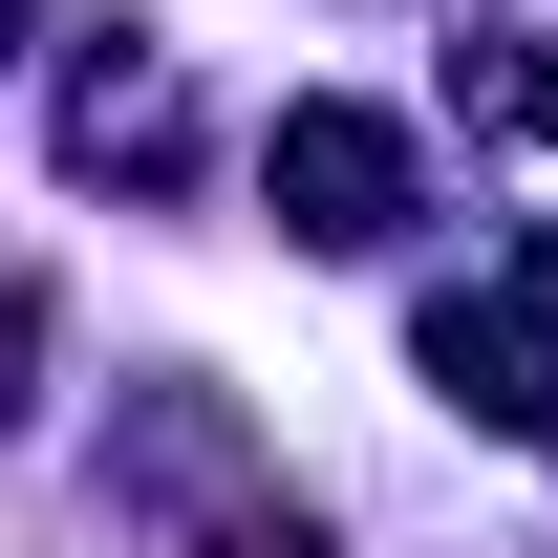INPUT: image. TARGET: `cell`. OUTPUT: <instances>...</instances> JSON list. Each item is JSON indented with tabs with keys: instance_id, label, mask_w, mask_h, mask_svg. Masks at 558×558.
I'll return each mask as SVG.
<instances>
[{
	"instance_id": "1",
	"label": "cell",
	"mask_w": 558,
	"mask_h": 558,
	"mask_svg": "<svg viewBox=\"0 0 558 558\" xmlns=\"http://www.w3.org/2000/svg\"><path fill=\"white\" fill-rule=\"evenodd\" d=\"M387 215H409V130H387V108H279V236L365 258Z\"/></svg>"
},
{
	"instance_id": "2",
	"label": "cell",
	"mask_w": 558,
	"mask_h": 558,
	"mask_svg": "<svg viewBox=\"0 0 558 558\" xmlns=\"http://www.w3.org/2000/svg\"><path fill=\"white\" fill-rule=\"evenodd\" d=\"M537 279H515V301H429V387H451V409L473 429H558V387H537Z\"/></svg>"
},
{
	"instance_id": "3",
	"label": "cell",
	"mask_w": 558,
	"mask_h": 558,
	"mask_svg": "<svg viewBox=\"0 0 558 558\" xmlns=\"http://www.w3.org/2000/svg\"><path fill=\"white\" fill-rule=\"evenodd\" d=\"M515 130H537V150H558V44H537V65H515Z\"/></svg>"
}]
</instances>
